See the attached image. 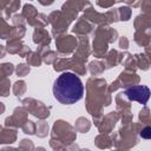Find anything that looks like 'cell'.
<instances>
[{
    "mask_svg": "<svg viewBox=\"0 0 151 151\" xmlns=\"http://www.w3.org/2000/svg\"><path fill=\"white\" fill-rule=\"evenodd\" d=\"M125 94L130 100H136L139 101L140 104H145L150 97V90L147 86L138 85V86L129 87L125 91Z\"/></svg>",
    "mask_w": 151,
    "mask_h": 151,
    "instance_id": "cell-2",
    "label": "cell"
},
{
    "mask_svg": "<svg viewBox=\"0 0 151 151\" xmlns=\"http://www.w3.org/2000/svg\"><path fill=\"white\" fill-rule=\"evenodd\" d=\"M53 94L61 104H74L81 99L84 94V85L79 77L74 73L64 72L53 84Z\"/></svg>",
    "mask_w": 151,
    "mask_h": 151,
    "instance_id": "cell-1",
    "label": "cell"
}]
</instances>
